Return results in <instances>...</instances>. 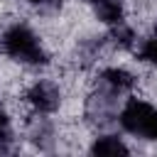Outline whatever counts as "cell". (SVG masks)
Returning <instances> with one entry per match:
<instances>
[{
  "instance_id": "8fae6325",
  "label": "cell",
  "mask_w": 157,
  "mask_h": 157,
  "mask_svg": "<svg viewBox=\"0 0 157 157\" xmlns=\"http://www.w3.org/2000/svg\"><path fill=\"white\" fill-rule=\"evenodd\" d=\"M27 2H32V5H42V0H27Z\"/></svg>"
},
{
  "instance_id": "8992f818",
  "label": "cell",
  "mask_w": 157,
  "mask_h": 157,
  "mask_svg": "<svg viewBox=\"0 0 157 157\" xmlns=\"http://www.w3.org/2000/svg\"><path fill=\"white\" fill-rule=\"evenodd\" d=\"M128 145L118 137V135H103V137H96L93 145H91V155H98V157H118V155H128Z\"/></svg>"
},
{
  "instance_id": "ba28073f",
  "label": "cell",
  "mask_w": 157,
  "mask_h": 157,
  "mask_svg": "<svg viewBox=\"0 0 157 157\" xmlns=\"http://www.w3.org/2000/svg\"><path fill=\"white\" fill-rule=\"evenodd\" d=\"M137 59H140V61H147V64H152V66H157V34H155V37H147V39L140 44Z\"/></svg>"
},
{
  "instance_id": "5b68a950",
  "label": "cell",
  "mask_w": 157,
  "mask_h": 157,
  "mask_svg": "<svg viewBox=\"0 0 157 157\" xmlns=\"http://www.w3.org/2000/svg\"><path fill=\"white\" fill-rule=\"evenodd\" d=\"M96 20H101L103 25H118L123 22L125 15V0H88Z\"/></svg>"
},
{
  "instance_id": "7a4b0ae2",
  "label": "cell",
  "mask_w": 157,
  "mask_h": 157,
  "mask_svg": "<svg viewBox=\"0 0 157 157\" xmlns=\"http://www.w3.org/2000/svg\"><path fill=\"white\" fill-rule=\"evenodd\" d=\"M27 103L37 110V113H54L61 103V91L54 81H34L27 88Z\"/></svg>"
},
{
  "instance_id": "3957f363",
  "label": "cell",
  "mask_w": 157,
  "mask_h": 157,
  "mask_svg": "<svg viewBox=\"0 0 157 157\" xmlns=\"http://www.w3.org/2000/svg\"><path fill=\"white\" fill-rule=\"evenodd\" d=\"M152 110H155V105H150L147 101L130 98V101L123 105V110H120V125H123V130H128L130 135L142 137V132H145V128H147V120H150Z\"/></svg>"
},
{
  "instance_id": "9c48e42d",
  "label": "cell",
  "mask_w": 157,
  "mask_h": 157,
  "mask_svg": "<svg viewBox=\"0 0 157 157\" xmlns=\"http://www.w3.org/2000/svg\"><path fill=\"white\" fill-rule=\"evenodd\" d=\"M142 137H145V140H157V108L152 110V115H150V120H147V128H145Z\"/></svg>"
},
{
  "instance_id": "277c9868",
  "label": "cell",
  "mask_w": 157,
  "mask_h": 157,
  "mask_svg": "<svg viewBox=\"0 0 157 157\" xmlns=\"http://www.w3.org/2000/svg\"><path fill=\"white\" fill-rule=\"evenodd\" d=\"M98 83L108 91V93H123V91H130L135 86V76L128 71V69H120V66H108L98 74Z\"/></svg>"
},
{
  "instance_id": "30bf717a",
  "label": "cell",
  "mask_w": 157,
  "mask_h": 157,
  "mask_svg": "<svg viewBox=\"0 0 157 157\" xmlns=\"http://www.w3.org/2000/svg\"><path fill=\"white\" fill-rule=\"evenodd\" d=\"M0 140H10V118L0 103Z\"/></svg>"
},
{
  "instance_id": "52a82bcc",
  "label": "cell",
  "mask_w": 157,
  "mask_h": 157,
  "mask_svg": "<svg viewBox=\"0 0 157 157\" xmlns=\"http://www.w3.org/2000/svg\"><path fill=\"white\" fill-rule=\"evenodd\" d=\"M110 42H113L115 47L128 49V47H132V44H135V29H132L130 25H125V22L110 25Z\"/></svg>"
},
{
  "instance_id": "6da1fadb",
  "label": "cell",
  "mask_w": 157,
  "mask_h": 157,
  "mask_svg": "<svg viewBox=\"0 0 157 157\" xmlns=\"http://www.w3.org/2000/svg\"><path fill=\"white\" fill-rule=\"evenodd\" d=\"M0 44H2V52H5L10 59L20 61V64L37 66V64H44V61H47V52H44L42 42H39L37 34H34L27 25H22V22L7 27V29L2 32Z\"/></svg>"
}]
</instances>
